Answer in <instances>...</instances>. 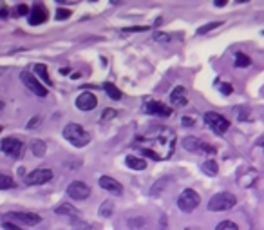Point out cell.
I'll list each match as a JSON object with an SVG mask.
<instances>
[{
    "label": "cell",
    "mask_w": 264,
    "mask_h": 230,
    "mask_svg": "<svg viewBox=\"0 0 264 230\" xmlns=\"http://www.w3.org/2000/svg\"><path fill=\"white\" fill-rule=\"evenodd\" d=\"M154 40H156V42H163V44H167V42L172 40V36H170L169 33H156V35H154Z\"/></svg>",
    "instance_id": "33"
},
{
    "label": "cell",
    "mask_w": 264,
    "mask_h": 230,
    "mask_svg": "<svg viewBox=\"0 0 264 230\" xmlns=\"http://www.w3.org/2000/svg\"><path fill=\"white\" fill-rule=\"evenodd\" d=\"M201 170H203L206 176H217V172H219V165L215 163V160H206V161H203Z\"/></svg>",
    "instance_id": "19"
},
{
    "label": "cell",
    "mask_w": 264,
    "mask_h": 230,
    "mask_svg": "<svg viewBox=\"0 0 264 230\" xmlns=\"http://www.w3.org/2000/svg\"><path fill=\"white\" fill-rule=\"evenodd\" d=\"M69 16H71V9H65V7H60V9H56V15H55L56 20H67Z\"/></svg>",
    "instance_id": "32"
},
{
    "label": "cell",
    "mask_w": 264,
    "mask_h": 230,
    "mask_svg": "<svg viewBox=\"0 0 264 230\" xmlns=\"http://www.w3.org/2000/svg\"><path fill=\"white\" fill-rule=\"evenodd\" d=\"M60 73H62V75H69V73H71V69H69V67H62V69H60Z\"/></svg>",
    "instance_id": "43"
},
{
    "label": "cell",
    "mask_w": 264,
    "mask_h": 230,
    "mask_svg": "<svg viewBox=\"0 0 264 230\" xmlns=\"http://www.w3.org/2000/svg\"><path fill=\"white\" fill-rule=\"evenodd\" d=\"M223 5H226V0H217L215 2V7H223Z\"/></svg>",
    "instance_id": "42"
},
{
    "label": "cell",
    "mask_w": 264,
    "mask_h": 230,
    "mask_svg": "<svg viewBox=\"0 0 264 230\" xmlns=\"http://www.w3.org/2000/svg\"><path fill=\"white\" fill-rule=\"evenodd\" d=\"M255 178H257V174L254 172V169H250L248 172H246V176H244V178H239L241 187H252V183L255 181Z\"/></svg>",
    "instance_id": "25"
},
{
    "label": "cell",
    "mask_w": 264,
    "mask_h": 230,
    "mask_svg": "<svg viewBox=\"0 0 264 230\" xmlns=\"http://www.w3.org/2000/svg\"><path fill=\"white\" fill-rule=\"evenodd\" d=\"M219 89H221V93H223V95H226V96L234 93V87H232L230 84H226V82H223V84L219 85Z\"/></svg>",
    "instance_id": "35"
},
{
    "label": "cell",
    "mask_w": 264,
    "mask_h": 230,
    "mask_svg": "<svg viewBox=\"0 0 264 230\" xmlns=\"http://www.w3.org/2000/svg\"><path fill=\"white\" fill-rule=\"evenodd\" d=\"M47 18V11L42 4H35L33 5V9L29 11V24L31 25H38L42 22H45Z\"/></svg>",
    "instance_id": "15"
},
{
    "label": "cell",
    "mask_w": 264,
    "mask_h": 230,
    "mask_svg": "<svg viewBox=\"0 0 264 230\" xmlns=\"http://www.w3.org/2000/svg\"><path fill=\"white\" fill-rule=\"evenodd\" d=\"M55 212L58 216H69V218H78V216H80L78 209H75V207L71 205V203H62L60 207H56Z\"/></svg>",
    "instance_id": "17"
},
{
    "label": "cell",
    "mask_w": 264,
    "mask_h": 230,
    "mask_svg": "<svg viewBox=\"0 0 264 230\" xmlns=\"http://www.w3.org/2000/svg\"><path fill=\"white\" fill-rule=\"evenodd\" d=\"M235 115H237V120H241V121L250 120V109L248 107H235Z\"/></svg>",
    "instance_id": "29"
},
{
    "label": "cell",
    "mask_w": 264,
    "mask_h": 230,
    "mask_svg": "<svg viewBox=\"0 0 264 230\" xmlns=\"http://www.w3.org/2000/svg\"><path fill=\"white\" fill-rule=\"evenodd\" d=\"M2 229L4 230H22L20 225H16L13 221H2Z\"/></svg>",
    "instance_id": "34"
},
{
    "label": "cell",
    "mask_w": 264,
    "mask_h": 230,
    "mask_svg": "<svg viewBox=\"0 0 264 230\" xmlns=\"http://www.w3.org/2000/svg\"><path fill=\"white\" fill-rule=\"evenodd\" d=\"M7 16H9L7 7H5V5H0V18H7Z\"/></svg>",
    "instance_id": "40"
},
{
    "label": "cell",
    "mask_w": 264,
    "mask_h": 230,
    "mask_svg": "<svg viewBox=\"0 0 264 230\" xmlns=\"http://www.w3.org/2000/svg\"><path fill=\"white\" fill-rule=\"evenodd\" d=\"M20 80H22V84H24L25 87H27V89L33 93V95L40 96V98H45V96L49 95L47 87H45V85H42L40 80H38V78H36L33 73H29V71H22V73H20Z\"/></svg>",
    "instance_id": "6"
},
{
    "label": "cell",
    "mask_w": 264,
    "mask_h": 230,
    "mask_svg": "<svg viewBox=\"0 0 264 230\" xmlns=\"http://www.w3.org/2000/svg\"><path fill=\"white\" fill-rule=\"evenodd\" d=\"M103 89H105V93L109 95L110 100H121V91L118 89L114 84H109V82H105Z\"/></svg>",
    "instance_id": "23"
},
{
    "label": "cell",
    "mask_w": 264,
    "mask_h": 230,
    "mask_svg": "<svg viewBox=\"0 0 264 230\" xmlns=\"http://www.w3.org/2000/svg\"><path fill=\"white\" fill-rule=\"evenodd\" d=\"M161 230H167V216H161Z\"/></svg>",
    "instance_id": "41"
},
{
    "label": "cell",
    "mask_w": 264,
    "mask_h": 230,
    "mask_svg": "<svg viewBox=\"0 0 264 230\" xmlns=\"http://www.w3.org/2000/svg\"><path fill=\"white\" fill-rule=\"evenodd\" d=\"M98 212H100L101 218H110V216L114 214V201L105 200L103 203L100 205V209H98Z\"/></svg>",
    "instance_id": "21"
},
{
    "label": "cell",
    "mask_w": 264,
    "mask_h": 230,
    "mask_svg": "<svg viewBox=\"0 0 264 230\" xmlns=\"http://www.w3.org/2000/svg\"><path fill=\"white\" fill-rule=\"evenodd\" d=\"M204 141H201L199 138H195V136H186L183 140V147L190 152H201L203 150Z\"/></svg>",
    "instance_id": "16"
},
{
    "label": "cell",
    "mask_w": 264,
    "mask_h": 230,
    "mask_svg": "<svg viewBox=\"0 0 264 230\" xmlns=\"http://www.w3.org/2000/svg\"><path fill=\"white\" fill-rule=\"evenodd\" d=\"M186 230H192V229H186Z\"/></svg>",
    "instance_id": "45"
},
{
    "label": "cell",
    "mask_w": 264,
    "mask_h": 230,
    "mask_svg": "<svg viewBox=\"0 0 264 230\" xmlns=\"http://www.w3.org/2000/svg\"><path fill=\"white\" fill-rule=\"evenodd\" d=\"M116 116H118V111H114V109H110V107H107V109L103 111V115H101V121L114 120Z\"/></svg>",
    "instance_id": "31"
},
{
    "label": "cell",
    "mask_w": 264,
    "mask_h": 230,
    "mask_svg": "<svg viewBox=\"0 0 264 230\" xmlns=\"http://www.w3.org/2000/svg\"><path fill=\"white\" fill-rule=\"evenodd\" d=\"M219 25H223V22H210V24H206V25H203V27H199L197 29V35H206L208 31H212V29H217Z\"/></svg>",
    "instance_id": "27"
},
{
    "label": "cell",
    "mask_w": 264,
    "mask_h": 230,
    "mask_svg": "<svg viewBox=\"0 0 264 230\" xmlns=\"http://www.w3.org/2000/svg\"><path fill=\"white\" fill-rule=\"evenodd\" d=\"M204 123L214 130L215 134H224V132H228V129H230V121L226 120L223 115L214 113V111L204 113Z\"/></svg>",
    "instance_id": "4"
},
{
    "label": "cell",
    "mask_w": 264,
    "mask_h": 230,
    "mask_svg": "<svg viewBox=\"0 0 264 230\" xmlns=\"http://www.w3.org/2000/svg\"><path fill=\"white\" fill-rule=\"evenodd\" d=\"M2 107H4V104H2V102H0V111H2Z\"/></svg>",
    "instance_id": "44"
},
{
    "label": "cell",
    "mask_w": 264,
    "mask_h": 230,
    "mask_svg": "<svg viewBox=\"0 0 264 230\" xmlns=\"http://www.w3.org/2000/svg\"><path fill=\"white\" fill-rule=\"evenodd\" d=\"M199 203H201V198L194 189H184L179 194V198H177V207L183 212H192V210H195L199 207Z\"/></svg>",
    "instance_id": "5"
},
{
    "label": "cell",
    "mask_w": 264,
    "mask_h": 230,
    "mask_svg": "<svg viewBox=\"0 0 264 230\" xmlns=\"http://www.w3.org/2000/svg\"><path fill=\"white\" fill-rule=\"evenodd\" d=\"M49 180H53V170L49 169H35L24 178L27 185H44Z\"/></svg>",
    "instance_id": "10"
},
{
    "label": "cell",
    "mask_w": 264,
    "mask_h": 230,
    "mask_svg": "<svg viewBox=\"0 0 264 230\" xmlns=\"http://www.w3.org/2000/svg\"><path fill=\"white\" fill-rule=\"evenodd\" d=\"M136 147H140L143 156H149L156 161L167 160L174 154L176 134L174 130L165 127L158 130H149L147 134H143V138H136Z\"/></svg>",
    "instance_id": "1"
},
{
    "label": "cell",
    "mask_w": 264,
    "mask_h": 230,
    "mask_svg": "<svg viewBox=\"0 0 264 230\" xmlns=\"http://www.w3.org/2000/svg\"><path fill=\"white\" fill-rule=\"evenodd\" d=\"M35 75L38 76V80H42L45 85H53L51 84L49 73H47V67H45L44 64H36L35 65Z\"/></svg>",
    "instance_id": "20"
},
{
    "label": "cell",
    "mask_w": 264,
    "mask_h": 230,
    "mask_svg": "<svg viewBox=\"0 0 264 230\" xmlns=\"http://www.w3.org/2000/svg\"><path fill=\"white\" fill-rule=\"evenodd\" d=\"M235 67H248L250 64H252V58H250L248 55H244V53H235Z\"/></svg>",
    "instance_id": "24"
},
{
    "label": "cell",
    "mask_w": 264,
    "mask_h": 230,
    "mask_svg": "<svg viewBox=\"0 0 264 230\" xmlns=\"http://www.w3.org/2000/svg\"><path fill=\"white\" fill-rule=\"evenodd\" d=\"M215 230H239V227H237V223H234V221H221L219 225L215 227Z\"/></svg>",
    "instance_id": "30"
},
{
    "label": "cell",
    "mask_w": 264,
    "mask_h": 230,
    "mask_svg": "<svg viewBox=\"0 0 264 230\" xmlns=\"http://www.w3.org/2000/svg\"><path fill=\"white\" fill-rule=\"evenodd\" d=\"M0 150L4 152L5 156H9L13 160H18L24 152V143L16 138H4L2 143H0Z\"/></svg>",
    "instance_id": "8"
},
{
    "label": "cell",
    "mask_w": 264,
    "mask_h": 230,
    "mask_svg": "<svg viewBox=\"0 0 264 230\" xmlns=\"http://www.w3.org/2000/svg\"><path fill=\"white\" fill-rule=\"evenodd\" d=\"M45 150H47L45 141H42V140H33V141H31V152H33L36 158H42V156L45 154Z\"/></svg>",
    "instance_id": "22"
},
{
    "label": "cell",
    "mask_w": 264,
    "mask_h": 230,
    "mask_svg": "<svg viewBox=\"0 0 264 230\" xmlns=\"http://www.w3.org/2000/svg\"><path fill=\"white\" fill-rule=\"evenodd\" d=\"M15 187V181L11 176H5V174H0V190H7V189H13Z\"/></svg>",
    "instance_id": "26"
},
{
    "label": "cell",
    "mask_w": 264,
    "mask_h": 230,
    "mask_svg": "<svg viewBox=\"0 0 264 230\" xmlns=\"http://www.w3.org/2000/svg\"><path fill=\"white\" fill-rule=\"evenodd\" d=\"M235 203H237V198L232 192H217L208 201V210H212V212H223V210L234 209Z\"/></svg>",
    "instance_id": "3"
},
{
    "label": "cell",
    "mask_w": 264,
    "mask_h": 230,
    "mask_svg": "<svg viewBox=\"0 0 264 230\" xmlns=\"http://www.w3.org/2000/svg\"><path fill=\"white\" fill-rule=\"evenodd\" d=\"M96 105H98V98L92 93H87V91L76 98V107L80 111H92Z\"/></svg>",
    "instance_id": "12"
},
{
    "label": "cell",
    "mask_w": 264,
    "mask_h": 230,
    "mask_svg": "<svg viewBox=\"0 0 264 230\" xmlns=\"http://www.w3.org/2000/svg\"><path fill=\"white\" fill-rule=\"evenodd\" d=\"M100 187L103 190H107V192H110V194H116V196H120L121 192H123V187H121L120 181L114 180V178H110V176H101Z\"/></svg>",
    "instance_id": "13"
},
{
    "label": "cell",
    "mask_w": 264,
    "mask_h": 230,
    "mask_svg": "<svg viewBox=\"0 0 264 230\" xmlns=\"http://www.w3.org/2000/svg\"><path fill=\"white\" fill-rule=\"evenodd\" d=\"M64 138L71 141L75 147H85L90 141V134L85 132V129L80 123H67L64 127Z\"/></svg>",
    "instance_id": "2"
},
{
    "label": "cell",
    "mask_w": 264,
    "mask_h": 230,
    "mask_svg": "<svg viewBox=\"0 0 264 230\" xmlns=\"http://www.w3.org/2000/svg\"><path fill=\"white\" fill-rule=\"evenodd\" d=\"M38 120H40L38 116H35V118H31V120L27 121V125H25V127H27V129H35V125H36V123H38Z\"/></svg>",
    "instance_id": "39"
},
{
    "label": "cell",
    "mask_w": 264,
    "mask_h": 230,
    "mask_svg": "<svg viewBox=\"0 0 264 230\" xmlns=\"http://www.w3.org/2000/svg\"><path fill=\"white\" fill-rule=\"evenodd\" d=\"M181 123H183L184 127H192V125H194V118H188V116H183V118H181Z\"/></svg>",
    "instance_id": "38"
},
{
    "label": "cell",
    "mask_w": 264,
    "mask_h": 230,
    "mask_svg": "<svg viewBox=\"0 0 264 230\" xmlns=\"http://www.w3.org/2000/svg\"><path fill=\"white\" fill-rule=\"evenodd\" d=\"M186 102H188L186 89H184L183 85H177V87L170 93V104L174 105V107H183V105H186Z\"/></svg>",
    "instance_id": "14"
},
{
    "label": "cell",
    "mask_w": 264,
    "mask_h": 230,
    "mask_svg": "<svg viewBox=\"0 0 264 230\" xmlns=\"http://www.w3.org/2000/svg\"><path fill=\"white\" fill-rule=\"evenodd\" d=\"M169 178H163V180H160V181H156L154 183V187H152V189H150V194L152 196H156V194H160L161 190L165 189V183H169Z\"/></svg>",
    "instance_id": "28"
},
{
    "label": "cell",
    "mask_w": 264,
    "mask_h": 230,
    "mask_svg": "<svg viewBox=\"0 0 264 230\" xmlns=\"http://www.w3.org/2000/svg\"><path fill=\"white\" fill-rule=\"evenodd\" d=\"M125 163H127V167H130L132 170L147 169V161H145L143 158H138V156H127V158H125Z\"/></svg>",
    "instance_id": "18"
},
{
    "label": "cell",
    "mask_w": 264,
    "mask_h": 230,
    "mask_svg": "<svg viewBox=\"0 0 264 230\" xmlns=\"http://www.w3.org/2000/svg\"><path fill=\"white\" fill-rule=\"evenodd\" d=\"M67 194L73 198V200H78V201H84L87 200L90 196V187L85 183V181H71V185L67 187Z\"/></svg>",
    "instance_id": "9"
},
{
    "label": "cell",
    "mask_w": 264,
    "mask_h": 230,
    "mask_svg": "<svg viewBox=\"0 0 264 230\" xmlns=\"http://www.w3.org/2000/svg\"><path fill=\"white\" fill-rule=\"evenodd\" d=\"M27 11H31L29 7H27L25 4H20V5H16L15 15H16V16H24V15H27Z\"/></svg>",
    "instance_id": "36"
},
{
    "label": "cell",
    "mask_w": 264,
    "mask_h": 230,
    "mask_svg": "<svg viewBox=\"0 0 264 230\" xmlns=\"http://www.w3.org/2000/svg\"><path fill=\"white\" fill-rule=\"evenodd\" d=\"M0 130H2V127H0Z\"/></svg>",
    "instance_id": "46"
},
{
    "label": "cell",
    "mask_w": 264,
    "mask_h": 230,
    "mask_svg": "<svg viewBox=\"0 0 264 230\" xmlns=\"http://www.w3.org/2000/svg\"><path fill=\"white\" fill-rule=\"evenodd\" d=\"M145 109H147L149 115L160 116V118H169V116L172 115V109H170L169 105L161 104V102H147Z\"/></svg>",
    "instance_id": "11"
},
{
    "label": "cell",
    "mask_w": 264,
    "mask_h": 230,
    "mask_svg": "<svg viewBox=\"0 0 264 230\" xmlns=\"http://www.w3.org/2000/svg\"><path fill=\"white\" fill-rule=\"evenodd\" d=\"M4 221H13L16 225L22 223L25 227H35L40 223L42 218L38 214H33V212H9V214H5Z\"/></svg>",
    "instance_id": "7"
},
{
    "label": "cell",
    "mask_w": 264,
    "mask_h": 230,
    "mask_svg": "<svg viewBox=\"0 0 264 230\" xmlns=\"http://www.w3.org/2000/svg\"><path fill=\"white\" fill-rule=\"evenodd\" d=\"M149 25H138V27H127L123 29V33H141V31H147Z\"/></svg>",
    "instance_id": "37"
}]
</instances>
